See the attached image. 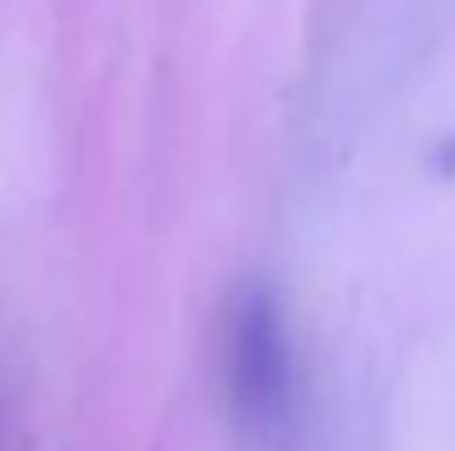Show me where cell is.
Here are the masks:
<instances>
[{"label":"cell","mask_w":455,"mask_h":451,"mask_svg":"<svg viewBox=\"0 0 455 451\" xmlns=\"http://www.w3.org/2000/svg\"><path fill=\"white\" fill-rule=\"evenodd\" d=\"M226 385L230 403L248 421H279L288 407L292 390V358H288V336L279 318V301L266 288H243L230 327H226Z\"/></svg>","instance_id":"obj_1"}]
</instances>
